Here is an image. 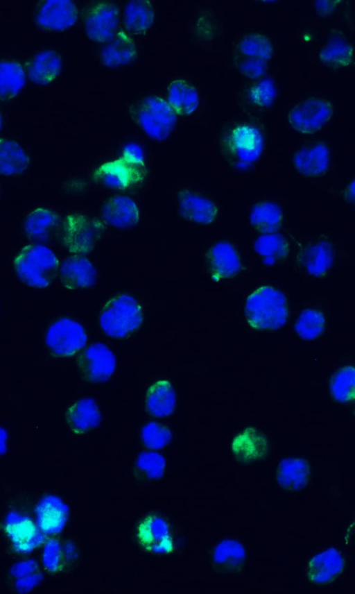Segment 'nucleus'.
Instances as JSON below:
<instances>
[{
    "instance_id": "nucleus-3",
    "label": "nucleus",
    "mask_w": 355,
    "mask_h": 594,
    "mask_svg": "<svg viewBox=\"0 0 355 594\" xmlns=\"http://www.w3.org/2000/svg\"><path fill=\"white\" fill-rule=\"evenodd\" d=\"M145 175L142 151L137 145L131 144L125 148L119 159L99 167L93 178L101 185L124 189L141 182Z\"/></svg>"
},
{
    "instance_id": "nucleus-20",
    "label": "nucleus",
    "mask_w": 355,
    "mask_h": 594,
    "mask_svg": "<svg viewBox=\"0 0 355 594\" xmlns=\"http://www.w3.org/2000/svg\"><path fill=\"white\" fill-rule=\"evenodd\" d=\"M68 517L67 505L58 497L44 498L36 507L37 525L44 534H56L64 527Z\"/></svg>"
},
{
    "instance_id": "nucleus-29",
    "label": "nucleus",
    "mask_w": 355,
    "mask_h": 594,
    "mask_svg": "<svg viewBox=\"0 0 355 594\" xmlns=\"http://www.w3.org/2000/svg\"><path fill=\"white\" fill-rule=\"evenodd\" d=\"M58 225V217L55 212L45 208H37L26 218L24 231L31 240L44 243L50 239Z\"/></svg>"
},
{
    "instance_id": "nucleus-32",
    "label": "nucleus",
    "mask_w": 355,
    "mask_h": 594,
    "mask_svg": "<svg viewBox=\"0 0 355 594\" xmlns=\"http://www.w3.org/2000/svg\"><path fill=\"white\" fill-rule=\"evenodd\" d=\"M153 18V6L148 1H130L125 6L124 26L131 33H137L148 28Z\"/></svg>"
},
{
    "instance_id": "nucleus-14",
    "label": "nucleus",
    "mask_w": 355,
    "mask_h": 594,
    "mask_svg": "<svg viewBox=\"0 0 355 594\" xmlns=\"http://www.w3.org/2000/svg\"><path fill=\"white\" fill-rule=\"evenodd\" d=\"M139 545L152 553H168L172 550V540L167 523L156 516L143 519L137 530Z\"/></svg>"
},
{
    "instance_id": "nucleus-41",
    "label": "nucleus",
    "mask_w": 355,
    "mask_h": 594,
    "mask_svg": "<svg viewBox=\"0 0 355 594\" xmlns=\"http://www.w3.org/2000/svg\"><path fill=\"white\" fill-rule=\"evenodd\" d=\"M241 51L254 58L266 61L272 53L271 45L265 37L260 35H250L245 37L240 44Z\"/></svg>"
},
{
    "instance_id": "nucleus-26",
    "label": "nucleus",
    "mask_w": 355,
    "mask_h": 594,
    "mask_svg": "<svg viewBox=\"0 0 355 594\" xmlns=\"http://www.w3.org/2000/svg\"><path fill=\"white\" fill-rule=\"evenodd\" d=\"M310 469L308 462L302 458L288 457L282 459L277 470V481L284 489L297 491L309 482Z\"/></svg>"
},
{
    "instance_id": "nucleus-7",
    "label": "nucleus",
    "mask_w": 355,
    "mask_h": 594,
    "mask_svg": "<svg viewBox=\"0 0 355 594\" xmlns=\"http://www.w3.org/2000/svg\"><path fill=\"white\" fill-rule=\"evenodd\" d=\"M105 230L103 223L80 214H71L62 223V242L65 248L76 255L91 252Z\"/></svg>"
},
{
    "instance_id": "nucleus-24",
    "label": "nucleus",
    "mask_w": 355,
    "mask_h": 594,
    "mask_svg": "<svg viewBox=\"0 0 355 594\" xmlns=\"http://www.w3.org/2000/svg\"><path fill=\"white\" fill-rule=\"evenodd\" d=\"M62 58L53 50H45L31 60L28 69L29 79L35 84L45 85L51 83L60 74Z\"/></svg>"
},
{
    "instance_id": "nucleus-10",
    "label": "nucleus",
    "mask_w": 355,
    "mask_h": 594,
    "mask_svg": "<svg viewBox=\"0 0 355 594\" xmlns=\"http://www.w3.org/2000/svg\"><path fill=\"white\" fill-rule=\"evenodd\" d=\"M332 108L324 99L311 98L296 105L288 114L291 126L296 131L310 134L320 130L330 119Z\"/></svg>"
},
{
    "instance_id": "nucleus-50",
    "label": "nucleus",
    "mask_w": 355,
    "mask_h": 594,
    "mask_svg": "<svg viewBox=\"0 0 355 594\" xmlns=\"http://www.w3.org/2000/svg\"><path fill=\"white\" fill-rule=\"evenodd\" d=\"M1 453L3 454L6 450V445L5 443V440H6V432L3 430V427L1 428Z\"/></svg>"
},
{
    "instance_id": "nucleus-34",
    "label": "nucleus",
    "mask_w": 355,
    "mask_h": 594,
    "mask_svg": "<svg viewBox=\"0 0 355 594\" xmlns=\"http://www.w3.org/2000/svg\"><path fill=\"white\" fill-rule=\"evenodd\" d=\"M282 217V210L277 204L263 202L253 207L250 213V221L257 230L272 233L279 227Z\"/></svg>"
},
{
    "instance_id": "nucleus-19",
    "label": "nucleus",
    "mask_w": 355,
    "mask_h": 594,
    "mask_svg": "<svg viewBox=\"0 0 355 594\" xmlns=\"http://www.w3.org/2000/svg\"><path fill=\"white\" fill-rule=\"evenodd\" d=\"M102 217L109 225L119 228H129L139 221V210L128 196H119L108 199L102 209Z\"/></svg>"
},
{
    "instance_id": "nucleus-1",
    "label": "nucleus",
    "mask_w": 355,
    "mask_h": 594,
    "mask_svg": "<svg viewBox=\"0 0 355 594\" xmlns=\"http://www.w3.org/2000/svg\"><path fill=\"white\" fill-rule=\"evenodd\" d=\"M244 313L248 324L255 329L280 328L288 316L286 297L272 287H261L248 296Z\"/></svg>"
},
{
    "instance_id": "nucleus-9",
    "label": "nucleus",
    "mask_w": 355,
    "mask_h": 594,
    "mask_svg": "<svg viewBox=\"0 0 355 594\" xmlns=\"http://www.w3.org/2000/svg\"><path fill=\"white\" fill-rule=\"evenodd\" d=\"M116 359L112 352L102 343H94L85 349L77 359L80 377L89 383L109 380L114 372Z\"/></svg>"
},
{
    "instance_id": "nucleus-35",
    "label": "nucleus",
    "mask_w": 355,
    "mask_h": 594,
    "mask_svg": "<svg viewBox=\"0 0 355 594\" xmlns=\"http://www.w3.org/2000/svg\"><path fill=\"white\" fill-rule=\"evenodd\" d=\"M254 249L266 265H272L282 260L288 251L286 240L278 234H267L259 237L254 244Z\"/></svg>"
},
{
    "instance_id": "nucleus-22",
    "label": "nucleus",
    "mask_w": 355,
    "mask_h": 594,
    "mask_svg": "<svg viewBox=\"0 0 355 594\" xmlns=\"http://www.w3.org/2000/svg\"><path fill=\"white\" fill-rule=\"evenodd\" d=\"M178 205L184 219L198 223L212 222L217 214V208L211 201L189 192L179 194Z\"/></svg>"
},
{
    "instance_id": "nucleus-49",
    "label": "nucleus",
    "mask_w": 355,
    "mask_h": 594,
    "mask_svg": "<svg viewBox=\"0 0 355 594\" xmlns=\"http://www.w3.org/2000/svg\"><path fill=\"white\" fill-rule=\"evenodd\" d=\"M346 201L355 207V180L347 185L344 191Z\"/></svg>"
},
{
    "instance_id": "nucleus-46",
    "label": "nucleus",
    "mask_w": 355,
    "mask_h": 594,
    "mask_svg": "<svg viewBox=\"0 0 355 594\" xmlns=\"http://www.w3.org/2000/svg\"><path fill=\"white\" fill-rule=\"evenodd\" d=\"M42 579L41 574H34L26 576L16 582V588L18 591L24 593L31 591Z\"/></svg>"
},
{
    "instance_id": "nucleus-15",
    "label": "nucleus",
    "mask_w": 355,
    "mask_h": 594,
    "mask_svg": "<svg viewBox=\"0 0 355 594\" xmlns=\"http://www.w3.org/2000/svg\"><path fill=\"white\" fill-rule=\"evenodd\" d=\"M297 260L306 273L313 276H320L324 274L332 265L333 246L326 240L310 241L301 249Z\"/></svg>"
},
{
    "instance_id": "nucleus-27",
    "label": "nucleus",
    "mask_w": 355,
    "mask_h": 594,
    "mask_svg": "<svg viewBox=\"0 0 355 594\" xmlns=\"http://www.w3.org/2000/svg\"><path fill=\"white\" fill-rule=\"evenodd\" d=\"M136 56V49L132 40L123 33H116L102 47L100 58L102 63L115 67L131 62Z\"/></svg>"
},
{
    "instance_id": "nucleus-28",
    "label": "nucleus",
    "mask_w": 355,
    "mask_h": 594,
    "mask_svg": "<svg viewBox=\"0 0 355 594\" xmlns=\"http://www.w3.org/2000/svg\"><path fill=\"white\" fill-rule=\"evenodd\" d=\"M245 559V550L239 541L225 539L214 548L213 563L216 569L223 573H234L239 571Z\"/></svg>"
},
{
    "instance_id": "nucleus-4",
    "label": "nucleus",
    "mask_w": 355,
    "mask_h": 594,
    "mask_svg": "<svg viewBox=\"0 0 355 594\" xmlns=\"http://www.w3.org/2000/svg\"><path fill=\"white\" fill-rule=\"evenodd\" d=\"M142 320V309L137 300L123 294L107 302L101 310L99 323L108 336L120 338L139 328Z\"/></svg>"
},
{
    "instance_id": "nucleus-8",
    "label": "nucleus",
    "mask_w": 355,
    "mask_h": 594,
    "mask_svg": "<svg viewBox=\"0 0 355 594\" xmlns=\"http://www.w3.org/2000/svg\"><path fill=\"white\" fill-rule=\"evenodd\" d=\"M87 334L77 321L68 318L60 319L48 328L45 342L51 353L58 357H69L83 348Z\"/></svg>"
},
{
    "instance_id": "nucleus-17",
    "label": "nucleus",
    "mask_w": 355,
    "mask_h": 594,
    "mask_svg": "<svg viewBox=\"0 0 355 594\" xmlns=\"http://www.w3.org/2000/svg\"><path fill=\"white\" fill-rule=\"evenodd\" d=\"M96 271L86 257L75 255L67 258L60 271L62 285L69 289L90 287L96 281Z\"/></svg>"
},
{
    "instance_id": "nucleus-18",
    "label": "nucleus",
    "mask_w": 355,
    "mask_h": 594,
    "mask_svg": "<svg viewBox=\"0 0 355 594\" xmlns=\"http://www.w3.org/2000/svg\"><path fill=\"white\" fill-rule=\"evenodd\" d=\"M64 421L69 430L76 434L94 429L101 421L97 403L90 398L76 400L67 409Z\"/></svg>"
},
{
    "instance_id": "nucleus-16",
    "label": "nucleus",
    "mask_w": 355,
    "mask_h": 594,
    "mask_svg": "<svg viewBox=\"0 0 355 594\" xmlns=\"http://www.w3.org/2000/svg\"><path fill=\"white\" fill-rule=\"evenodd\" d=\"M232 450L238 461L253 463L266 456L268 451V441L261 432L248 427L234 438Z\"/></svg>"
},
{
    "instance_id": "nucleus-13",
    "label": "nucleus",
    "mask_w": 355,
    "mask_h": 594,
    "mask_svg": "<svg viewBox=\"0 0 355 594\" xmlns=\"http://www.w3.org/2000/svg\"><path fill=\"white\" fill-rule=\"evenodd\" d=\"M78 19V10L69 0L43 1L35 12V21L44 28L62 31L73 25Z\"/></svg>"
},
{
    "instance_id": "nucleus-33",
    "label": "nucleus",
    "mask_w": 355,
    "mask_h": 594,
    "mask_svg": "<svg viewBox=\"0 0 355 594\" xmlns=\"http://www.w3.org/2000/svg\"><path fill=\"white\" fill-rule=\"evenodd\" d=\"M28 159L23 149L15 141L1 139L0 147V171L5 176H12L24 171Z\"/></svg>"
},
{
    "instance_id": "nucleus-5",
    "label": "nucleus",
    "mask_w": 355,
    "mask_h": 594,
    "mask_svg": "<svg viewBox=\"0 0 355 594\" xmlns=\"http://www.w3.org/2000/svg\"><path fill=\"white\" fill-rule=\"evenodd\" d=\"M263 144V136L259 129L250 125H239L226 133L223 150L234 165L243 167L259 158Z\"/></svg>"
},
{
    "instance_id": "nucleus-31",
    "label": "nucleus",
    "mask_w": 355,
    "mask_h": 594,
    "mask_svg": "<svg viewBox=\"0 0 355 594\" xmlns=\"http://www.w3.org/2000/svg\"><path fill=\"white\" fill-rule=\"evenodd\" d=\"M168 99L175 112L182 115L192 113L198 105L196 90L183 80H175L170 84Z\"/></svg>"
},
{
    "instance_id": "nucleus-48",
    "label": "nucleus",
    "mask_w": 355,
    "mask_h": 594,
    "mask_svg": "<svg viewBox=\"0 0 355 594\" xmlns=\"http://www.w3.org/2000/svg\"><path fill=\"white\" fill-rule=\"evenodd\" d=\"M336 1H315V8L320 15H330L335 9Z\"/></svg>"
},
{
    "instance_id": "nucleus-43",
    "label": "nucleus",
    "mask_w": 355,
    "mask_h": 594,
    "mask_svg": "<svg viewBox=\"0 0 355 594\" xmlns=\"http://www.w3.org/2000/svg\"><path fill=\"white\" fill-rule=\"evenodd\" d=\"M275 85L269 78L260 80L250 91L251 101L261 106L270 105L275 100Z\"/></svg>"
},
{
    "instance_id": "nucleus-11",
    "label": "nucleus",
    "mask_w": 355,
    "mask_h": 594,
    "mask_svg": "<svg viewBox=\"0 0 355 594\" xmlns=\"http://www.w3.org/2000/svg\"><path fill=\"white\" fill-rule=\"evenodd\" d=\"M119 24V9L112 2L102 1L88 11L85 31L92 40L103 42L110 40L116 34Z\"/></svg>"
},
{
    "instance_id": "nucleus-6",
    "label": "nucleus",
    "mask_w": 355,
    "mask_h": 594,
    "mask_svg": "<svg viewBox=\"0 0 355 594\" xmlns=\"http://www.w3.org/2000/svg\"><path fill=\"white\" fill-rule=\"evenodd\" d=\"M138 122L153 139L164 140L174 129L177 117L173 108L165 100L157 96H147L136 108Z\"/></svg>"
},
{
    "instance_id": "nucleus-47",
    "label": "nucleus",
    "mask_w": 355,
    "mask_h": 594,
    "mask_svg": "<svg viewBox=\"0 0 355 594\" xmlns=\"http://www.w3.org/2000/svg\"><path fill=\"white\" fill-rule=\"evenodd\" d=\"M37 568V563L33 560L26 561L15 565L10 570L15 577H24L31 574Z\"/></svg>"
},
{
    "instance_id": "nucleus-21",
    "label": "nucleus",
    "mask_w": 355,
    "mask_h": 594,
    "mask_svg": "<svg viewBox=\"0 0 355 594\" xmlns=\"http://www.w3.org/2000/svg\"><path fill=\"white\" fill-rule=\"evenodd\" d=\"M343 559L338 551L330 548L314 556L307 568L308 579L317 584L331 582L343 568Z\"/></svg>"
},
{
    "instance_id": "nucleus-30",
    "label": "nucleus",
    "mask_w": 355,
    "mask_h": 594,
    "mask_svg": "<svg viewBox=\"0 0 355 594\" xmlns=\"http://www.w3.org/2000/svg\"><path fill=\"white\" fill-rule=\"evenodd\" d=\"M175 404V393L169 382L160 380L148 389L146 405L148 411L155 417H165L171 414Z\"/></svg>"
},
{
    "instance_id": "nucleus-25",
    "label": "nucleus",
    "mask_w": 355,
    "mask_h": 594,
    "mask_svg": "<svg viewBox=\"0 0 355 594\" xmlns=\"http://www.w3.org/2000/svg\"><path fill=\"white\" fill-rule=\"evenodd\" d=\"M329 161L328 148L322 143L304 147L294 156L296 169L307 176H316L324 173L328 168Z\"/></svg>"
},
{
    "instance_id": "nucleus-42",
    "label": "nucleus",
    "mask_w": 355,
    "mask_h": 594,
    "mask_svg": "<svg viewBox=\"0 0 355 594\" xmlns=\"http://www.w3.org/2000/svg\"><path fill=\"white\" fill-rule=\"evenodd\" d=\"M141 439L148 448L160 449L171 441V433L166 426L152 422L142 428Z\"/></svg>"
},
{
    "instance_id": "nucleus-36",
    "label": "nucleus",
    "mask_w": 355,
    "mask_h": 594,
    "mask_svg": "<svg viewBox=\"0 0 355 594\" xmlns=\"http://www.w3.org/2000/svg\"><path fill=\"white\" fill-rule=\"evenodd\" d=\"M352 46L341 37L331 39L320 51L319 57L326 65L340 67L349 65L352 60Z\"/></svg>"
},
{
    "instance_id": "nucleus-23",
    "label": "nucleus",
    "mask_w": 355,
    "mask_h": 594,
    "mask_svg": "<svg viewBox=\"0 0 355 594\" xmlns=\"http://www.w3.org/2000/svg\"><path fill=\"white\" fill-rule=\"evenodd\" d=\"M207 260L209 269L216 278L232 277L240 269L234 248L226 242H219L213 246L208 252Z\"/></svg>"
},
{
    "instance_id": "nucleus-40",
    "label": "nucleus",
    "mask_w": 355,
    "mask_h": 594,
    "mask_svg": "<svg viewBox=\"0 0 355 594\" xmlns=\"http://www.w3.org/2000/svg\"><path fill=\"white\" fill-rule=\"evenodd\" d=\"M166 462L164 457L155 452L141 453L136 461L137 471L145 478H160L164 470Z\"/></svg>"
},
{
    "instance_id": "nucleus-12",
    "label": "nucleus",
    "mask_w": 355,
    "mask_h": 594,
    "mask_svg": "<svg viewBox=\"0 0 355 594\" xmlns=\"http://www.w3.org/2000/svg\"><path fill=\"white\" fill-rule=\"evenodd\" d=\"M4 527L13 548L19 552H30L44 540V533L38 525L29 518L18 513L8 514Z\"/></svg>"
},
{
    "instance_id": "nucleus-39",
    "label": "nucleus",
    "mask_w": 355,
    "mask_h": 594,
    "mask_svg": "<svg viewBox=\"0 0 355 594\" xmlns=\"http://www.w3.org/2000/svg\"><path fill=\"white\" fill-rule=\"evenodd\" d=\"M324 318L320 311L306 309L301 312L295 324V330L304 339H313L324 330Z\"/></svg>"
},
{
    "instance_id": "nucleus-2",
    "label": "nucleus",
    "mask_w": 355,
    "mask_h": 594,
    "mask_svg": "<svg viewBox=\"0 0 355 594\" xmlns=\"http://www.w3.org/2000/svg\"><path fill=\"white\" fill-rule=\"evenodd\" d=\"M59 262L46 246L34 244L26 246L14 260L19 279L26 285L37 288L50 285L58 274Z\"/></svg>"
},
{
    "instance_id": "nucleus-45",
    "label": "nucleus",
    "mask_w": 355,
    "mask_h": 594,
    "mask_svg": "<svg viewBox=\"0 0 355 594\" xmlns=\"http://www.w3.org/2000/svg\"><path fill=\"white\" fill-rule=\"evenodd\" d=\"M265 68V61L250 58L244 60L240 66L242 74L252 78L261 76L264 72Z\"/></svg>"
},
{
    "instance_id": "nucleus-37",
    "label": "nucleus",
    "mask_w": 355,
    "mask_h": 594,
    "mask_svg": "<svg viewBox=\"0 0 355 594\" xmlns=\"http://www.w3.org/2000/svg\"><path fill=\"white\" fill-rule=\"evenodd\" d=\"M25 74L17 63L2 62L0 69V93L1 99L16 95L25 84Z\"/></svg>"
},
{
    "instance_id": "nucleus-38",
    "label": "nucleus",
    "mask_w": 355,
    "mask_h": 594,
    "mask_svg": "<svg viewBox=\"0 0 355 594\" xmlns=\"http://www.w3.org/2000/svg\"><path fill=\"white\" fill-rule=\"evenodd\" d=\"M330 390L334 398L342 402L355 400V367L340 368L331 377Z\"/></svg>"
},
{
    "instance_id": "nucleus-44",
    "label": "nucleus",
    "mask_w": 355,
    "mask_h": 594,
    "mask_svg": "<svg viewBox=\"0 0 355 594\" xmlns=\"http://www.w3.org/2000/svg\"><path fill=\"white\" fill-rule=\"evenodd\" d=\"M61 561L62 550L60 544L55 539L49 541L44 549V566L48 570L55 572L59 569Z\"/></svg>"
}]
</instances>
